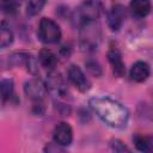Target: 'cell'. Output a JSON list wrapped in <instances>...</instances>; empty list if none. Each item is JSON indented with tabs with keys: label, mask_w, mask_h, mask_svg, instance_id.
<instances>
[{
	"label": "cell",
	"mask_w": 153,
	"mask_h": 153,
	"mask_svg": "<svg viewBox=\"0 0 153 153\" xmlns=\"http://www.w3.org/2000/svg\"><path fill=\"white\" fill-rule=\"evenodd\" d=\"M100 10L102 6L97 0H85L75 12L78 23L85 25L96 20L100 16Z\"/></svg>",
	"instance_id": "cell-3"
},
{
	"label": "cell",
	"mask_w": 153,
	"mask_h": 153,
	"mask_svg": "<svg viewBox=\"0 0 153 153\" xmlns=\"http://www.w3.org/2000/svg\"><path fill=\"white\" fill-rule=\"evenodd\" d=\"M45 85L48 87V91L56 96H65L67 93V85L65 82V79L59 72H55L54 69L49 71Z\"/></svg>",
	"instance_id": "cell-5"
},
{
	"label": "cell",
	"mask_w": 153,
	"mask_h": 153,
	"mask_svg": "<svg viewBox=\"0 0 153 153\" xmlns=\"http://www.w3.org/2000/svg\"><path fill=\"white\" fill-rule=\"evenodd\" d=\"M111 147L117 151V152H123V151H129L124 145H122V142L120 140H112L111 141Z\"/></svg>",
	"instance_id": "cell-19"
},
{
	"label": "cell",
	"mask_w": 153,
	"mask_h": 153,
	"mask_svg": "<svg viewBox=\"0 0 153 153\" xmlns=\"http://www.w3.org/2000/svg\"><path fill=\"white\" fill-rule=\"evenodd\" d=\"M86 68L93 76H100L102 75V67L96 60H87L86 61Z\"/></svg>",
	"instance_id": "cell-18"
},
{
	"label": "cell",
	"mask_w": 153,
	"mask_h": 153,
	"mask_svg": "<svg viewBox=\"0 0 153 153\" xmlns=\"http://www.w3.org/2000/svg\"><path fill=\"white\" fill-rule=\"evenodd\" d=\"M12 42H13V32L10 29V25H7L6 22H2L0 26V47L6 48Z\"/></svg>",
	"instance_id": "cell-14"
},
{
	"label": "cell",
	"mask_w": 153,
	"mask_h": 153,
	"mask_svg": "<svg viewBox=\"0 0 153 153\" xmlns=\"http://www.w3.org/2000/svg\"><path fill=\"white\" fill-rule=\"evenodd\" d=\"M0 7L4 13H16L18 7H19V1L18 0H0Z\"/></svg>",
	"instance_id": "cell-17"
},
{
	"label": "cell",
	"mask_w": 153,
	"mask_h": 153,
	"mask_svg": "<svg viewBox=\"0 0 153 153\" xmlns=\"http://www.w3.org/2000/svg\"><path fill=\"white\" fill-rule=\"evenodd\" d=\"M0 88H1V99H2V103H5L13 94V80L4 79L0 84Z\"/></svg>",
	"instance_id": "cell-15"
},
{
	"label": "cell",
	"mask_w": 153,
	"mask_h": 153,
	"mask_svg": "<svg viewBox=\"0 0 153 153\" xmlns=\"http://www.w3.org/2000/svg\"><path fill=\"white\" fill-rule=\"evenodd\" d=\"M44 5H45V0H29L26 6V12L30 16H36L42 11Z\"/></svg>",
	"instance_id": "cell-16"
},
{
	"label": "cell",
	"mask_w": 153,
	"mask_h": 153,
	"mask_svg": "<svg viewBox=\"0 0 153 153\" xmlns=\"http://www.w3.org/2000/svg\"><path fill=\"white\" fill-rule=\"evenodd\" d=\"M136 149L141 152H152L153 151V136L146 135H135L133 137Z\"/></svg>",
	"instance_id": "cell-13"
},
{
	"label": "cell",
	"mask_w": 153,
	"mask_h": 153,
	"mask_svg": "<svg viewBox=\"0 0 153 153\" xmlns=\"http://www.w3.org/2000/svg\"><path fill=\"white\" fill-rule=\"evenodd\" d=\"M130 10L136 17H146L151 12L149 0H131Z\"/></svg>",
	"instance_id": "cell-11"
},
{
	"label": "cell",
	"mask_w": 153,
	"mask_h": 153,
	"mask_svg": "<svg viewBox=\"0 0 153 153\" xmlns=\"http://www.w3.org/2000/svg\"><path fill=\"white\" fill-rule=\"evenodd\" d=\"M24 92L27 96V98H30L35 102H41L45 97V94L48 92V87H47L45 82H43L41 79L35 78V79H30L29 81L25 82Z\"/></svg>",
	"instance_id": "cell-4"
},
{
	"label": "cell",
	"mask_w": 153,
	"mask_h": 153,
	"mask_svg": "<svg viewBox=\"0 0 153 153\" xmlns=\"http://www.w3.org/2000/svg\"><path fill=\"white\" fill-rule=\"evenodd\" d=\"M126 18V8L122 5H114L108 13V25L112 31L120 30Z\"/></svg>",
	"instance_id": "cell-8"
},
{
	"label": "cell",
	"mask_w": 153,
	"mask_h": 153,
	"mask_svg": "<svg viewBox=\"0 0 153 153\" xmlns=\"http://www.w3.org/2000/svg\"><path fill=\"white\" fill-rule=\"evenodd\" d=\"M108 60L112 67V71L115 73L116 76H123L126 68H124V63L122 60V55L117 49H111L108 53Z\"/></svg>",
	"instance_id": "cell-9"
},
{
	"label": "cell",
	"mask_w": 153,
	"mask_h": 153,
	"mask_svg": "<svg viewBox=\"0 0 153 153\" xmlns=\"http://www.w3.org/2000/svg\"><path fill=\"white\" fill-rule=\"evenodd\" d=\"M68 78L72 81V84L80 91V92H86L90 90L91 87V82L90 80L86 78V75L84 74V72L80 69V67L72 65L68 68Z\"/></svg>",
	"instance_id": "cell-7"
},
{
	"label": "cell",
	"mask_w": 153,
	"mask_h": 153,
	"mask_svg": "<svg viewBox=\"0 0 153 153\" xmlns=\"http://www.w3.org/2000/svg\"><path fill=\"white\" fill-rule=\"evenodd\" d=\"M38 35L42 42L47 44L57 43L61 38L60 26L50 18H42L38 26Z\"/></svg>",
	"instance_id": "cell-2"
},
{
	"label": "cell",
	"mask_w": 153,
	"mask_h": 153,
	"mask_svg": "<svg viewBox=\"0 0 153 153\" xmlns=\"http://www.w3.org/2000/svg\"><path fill=\"white\" fill-rule=\"evenodd\" d=\"M88 104L96 115L109 127L116 129H123L127 127L129 112L121 103L108 97H96L91 98Z\"/></svg>",
	"instance_id": "cell-1"
},
{
	"label": "cell",
	"mask_w": 153,
	"mask_h": 153,
	"mask_svg": "<svg viewBox=\"0 0 153 153\" xmlns=\"http://www.w3.org/2000/svg\"><path fill=\"white\" fill-rule=\"evenodd\" d=\"M38 59H39L41 65H42L44 68L49 69V71H53V69L55 68L56 63H57V57H56V55H55L51 50H49V49H42L41 53H39V57H38Z\"/></svg>",
	"instance_id": "cell-12"
},
{
	"label": "cell",
	"mask_w": 153,
	"mask_h": 153,
	"mask_svg": "<svg viewBox=\"0 0 153 153\" xmlns=\"http://www.w3.org/2000/svg\"><path fill=\"white\" fill-rule=\"evenodd\" d=\"M53 139L55 141L56 145L61 146V147H67L72 143L73 140V131L72 128L68 123L61 122L59 123L53 131Z\"/></svg>",
	"instance_id": "cell-6"
},
{
	"label": "cell",
	"mask_w": 153,
	"mask_h": 153,
	"mask_svg": "<svg viewBox=\"0 0 153 153\" xmlns=\"http://www.w3.org/2000/svg\"><path fill=\"white\" fill-rule=\"evenodd\" d=\"M149 75V66L143 61H137L130 68V76L136 82L145 81Z\"/></svg>",
	"instance_id": "cell-10"
}]
</instances>
